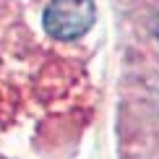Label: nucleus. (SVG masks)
<instances>
[{
  "mask_svg": "<svg viewBox=\"0 0 159 159\" xmlns=\"http://www.w3.org/2000/svg\"><path fill=\"white\" fill-rule=\"evenodd\" d=\"M157 37H159V26H157Z\"/></svg>",
  "mask_w": 159,
  "mask_h": 159,
  "instance_id": "nucleus-2",
  "label": "nucleus"
},
{
  "mask_svg": "<svg viewBox=\"0 0 159 159\" xmlns=\"http://www.w3.org/2000/svg\"><path fill=\"white\" fill-rule=\"evenodd\" d=\"M94 0H50L42 13V26L57 42H73L94 26Z\"/></svg>",
  "mask_w": 159,
  "mask_h": 159,
  "instance_id": "nucleus-1",
  "label": "nucleus"
}]
</instances>
